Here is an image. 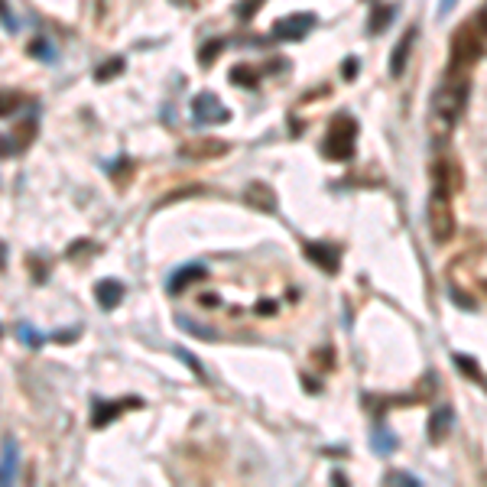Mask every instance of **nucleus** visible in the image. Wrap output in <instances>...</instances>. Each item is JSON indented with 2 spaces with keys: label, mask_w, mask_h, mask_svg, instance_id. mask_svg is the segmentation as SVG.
Segmentation results:
<instances>
[{
  "label": "nucleus",
  "mask_w": 487,
  "mask_h": 487,
  "mask_svg": "<svg viewBox=\"0 0 487 487\" xmlns=\"http://www.w3.org/2000/svg\"><path fill=\"white\" fill-rule=\"evenodd\" d=\"M429 235L435 244H449L455 237V212H451V192L445 188H435L432 186V196H429Z\"/></svg>",
  "instance_id": "obj_4"
},
{
  "label": "nucleus",
  "mask_w": 487,
  "mask_h": 487,
  "mask_svg": "<svg viewBox=\"0 0 487 487\" xmlns=\"http://www.w3.org/2000/svg\"><path fill=\"white\" fill-rule=\"evenodd\" d=\"M451 419H455V412H451V406H435V412L429 416V442H445V435H449L451 429Z\"/></svg>",
  "instance_id": "obj_15"
},
{
  "label": "nucleus",
  "mask_w": 487,
  "mask_h": 487,
  "mask_svg": "<svg viewBox=\"0 0 487 487\" xmlns=\"http://www.w3.org/2000/svg\"><path fill=\"white\" fill-rule=\"evenodd\" d=\"M412 39H416V27L406 29V36L396 43L394 56H390V78H400L406 68V59H410V49H412Z\"/></svg>",
  "instance_id": "obj_16"
},
{
  "label": "nucleus",
  "mask_w": 487,
  "mask_h": 487,
  "mask_svg": "<svg viewBox=\"0 0 487 487\" xmlns=\"http://www.w3.org/2000/svg\"><path fill=\"white\" fill-rule=\"evenodd\" d=\"M231 82L241 84V88H257V82H260V76L253 72L251 66H237L235 72H231Z\"/></svg>",
  "instance_id": "obj_20"
},
{
  "label": "nucleus",
  "mask_w": 487,
  "mask_h": 487,
  "mask_svg": "<svg viewBox=\"0 0 487 487\" xmlns=\"http://www.w3.org/2000/svg\"><path fill=\"white\" fill-rule=\"evenodd\" d=\"M260 4H263V0H241V4H237V13L247 20V17H253V13L260 10Z\"/></svg>",
  "instance_id": "obj_29"
},
{
  "label": "nucleus",
  "mask_w": 487,
  "mask_h": 487,
  "mask_svg": "<svg viewBox=\"0 0 487 487\" xmlns=\"http://www.w3.org/2000/svg\"><path fill=\"white\" fill-rule=\"evenodd\" d=\"M455 4H459V0H439V17H449Z\"/></svg>",
  "instance_id": "obj_33"
},
{
  "label": "nucleus",
  "mask_w": 487,
  "mask_h": 487,
  "mask_svg": "<svg viewBox=\"0 0 487 487\" xmlns=\"http://www.w3.org/2000/svg\"><path fill=\"white\" fill-rule=\"evenodd\" d=\"M225 153H228V143L221 140H196L182 147V156H186V160H215V156H225Z\"/></svg>",
  "instance_id": "obj_13"
},
{
  "label": "nucleus",
  "mask_w": 487,
  "mask_h": 487,
  "mask_svg": "<svg viewBox=\"0 0 487 487\" xmlns=\"http://www.w3.org/2000/svg\"><path fill=\"white\" fill-rule=\"evenodd\" d=\"M341 76H345L347 82H355V78H357V59H345V68H341Z\"/></svg>",
  "instance_id": "obj_31"
},
{
  "label": "nucleus",
  "mask_w": 487,
  "mask_h": 487,
  "mask_svg": "<svg viewBox=\"0 0 487 487\" xmlns=\"http://www.w3.org/2000/svg\"><path fill=\"white\" fill-rule=\"evenodd\" d=\"M487 43V13H475L471 20H465L455 33H451V46H449V62L451 72H465L481 59Z\"/></svg>",
  "instance_id": "obj_2"
},
{
  "label": "nucleus",
  "mask_w": 487,
  "mask_h": 487,
  "mask_svg": "<svg viewBox=\"0 0 487 487\" xmlns=\"http://www.w3.org/2000/svg\"><path fill=\"white\" fill-rule=\"evenodd\" d=\"M306 257H309L319 270L325 273H338L341 270V253L331 247V244H322V241H306Z\"/></svg>",
  "instance_id": "obj_8"
},
{
  "label": "nucleus",
  "mask_w": 487,
  "mask_h": 487,
  "mask_svg": "<svg viewBox=\"0 0 487 487\" xmlns=\"http://www.w3.org/2000/svg\"><path fill=\"white\" fill-rule=\"evenodd\" d=\"M202 306H205V309H215V306H221V302H218V296L205 292V296H202Z\"/></svg>",
  "instance_id": "obj_34"
},
{
  "label": "nucleus",
  "mask_w": 487,
  "mask_h": 487,
  "mask_svg": "<svg viewBox=\"0 0 487 487\" xmlns=\"http://www.w3.org/2000/svg\"><path fill=\"white\" fill-rule=\"evenodd\" d=\"M76 338H78V331H68V335H66V331H59L56 341H76Z\"/></svg>",
  "instance_id": "obj_35"
},
{
  "label": "nucleus",
  "mask_w": 487,
  "mask_h": 487,
  "mask_svg": "<svg viewBox=\"0 0 487 487\" xmlns=\"http://www.w3.org/2000/svg\"><path fill=\"white\" fill-rule=\"evenodd\" d=\"M384 484H406V487H419L422 481L410 471H387L384 475Z\"/></svg>",
  "instance_id": "obj_25"
},
{
  "label": "nucleus",
  "mask_w": 487,
  "mask_h": 487,
  "mask_svg": "<svg viewBox=\"0 0 487 487\" xmlns=\"http://www.w3.org/2000/svg\"><path fill=\"white\" fill-rule=\"evenodd\" d=\"M315 27V17L312 13H292V17H283L273 23V39L280 43H299L306 39Z\"/></svg>",
  "instance_id": "obj_6"
},
{
  "label": "nucleus",
  "mask_w": 487,
  "mask_h": 487,
  "mask_svg": "<svg viewBox=\"0 0 487 487\" xmlns=\"http://www.w3.org/2000/svg\"><path fill=\"white\" fill-rule=\"evenodd\" d=\"M394 13H396L394 4L374 7V13H371V23H367V33H371V36H377V33H384V29L390 27V23H394Z\"/></svg>",
  "instance_id": "obj_18"
},
{
  "label": "nucleus",
  "mask_w": 487,
  "mask_h": 487,
  "mask_svg": "<svg viewBox=\"0 0 487 487\" xmlns=\"http://www.w3.org/2000/svg\"><path fill=\"white\" fill-rule=\"evenodd\" d=\"M257 315H276V302H273V299H260V302H257Z\"/></svg>",
  "instance_id": "obj_32"
},
{
  "label": "nucleus",
  "mask_w": 487,
  "mask_h": 487,
  "mask_svg": "<svg viewBox=\"0 0 487 487\" xmlns=\"http://www.w3.org/2000/svg\"><path fill=\"white\" fill-rule=\"evenodd\" d=\"M244 202L247 205H253L257 212H276V192H273L267 182H251V186L244 188Z\"/></svg>",
  "instance_id": "obj_10"
},
{
  "label": "nucleus",
  "mask_w": 487,
  "mask_h": 487,
  "mask_svg": "<svg viewBox=\"0 0 487 487\" xmlns=\"http://www.w3.org/2000/svg\"><path fill=\"white\" fill-rule=\"evenodd\" d=\"M33 137H36V117H23V121L17 124V131H13V140L4 137V147L17 143V150H27L29 143H33Z\"/></svg>",
  "instance_id": "obj_17"
},
{
  "label": "nucleus",
  "mask_w": 487,
  "mask_h": 487,
  "mask_svg": "<svg viewBox=\"0 0 487 487\" xmlns=\"http://www.w3.org/2000/svg\"><path fill=\"white\" fill-rule=\"evenodd\" d=\"M221 52H225V39H208V46L198 52V62H202V66H212Z\"/></svg>",
  "instance_id": "obj_21"
},
{
  "label": "nucleus",
  "mask_w": 487,
  "mask_h": 487,
  "mask_svg": "<svg viewBox=\"0 0 487 487\" xmlns=\"http://www.w3.org/2000/svg\"><path fill=\"white\" fill-rule=\"evenodd\" d=\"M371 449H374L377 455H394L396 451V435L387 429V426H377L374 439H371Z\"/></svg>",
  "instance_id": "obj_19"
},
{
  "label": "nucleus",
  "mask_w": 487,
  "mask_h": 487,
  "mask_svg": "<svg viewBox=\"0 0 487 487\" xmlns=\"http://www.w3.org/2000/svg\"><path fill=\"white\" fill-rule=\"evenodd\" d=\"M172 355H176V357H179V361H182V364H186V367H188V371H192V374H196V377H198V380H205V371H202V364H198L196 357L188 355L186 347H172Z\"/></svg>",
  "instance_id": "obj_26"
},
{
  "label": "nucleus",
  "mask_w": 487,
  "mask_h": 487,
  "mask_svg": "<svg viewBox=\"0 0 487 487\" xmlns=\"http://www.w3.org/2000/svg\"><path fill=\"white\" fill-rule=\"evenodd\" d=\"M192 121L196 124H228L231 121V111L218 101L212 92H198L192 98Z\"/></svg>",
  "instance_id": "obj_5"
},
{
  "label": "nucleus",
  "mask_w": 487,
  "mask_h": 487,
  "mask_svg": "<svg viewBox=\"0 0 487 487\" xmlns=\"http://www.w3.org/2000/svg\"><path fill=\"white\" fill-rule=\"evenodd\" d=\"M143 400H137V396H127V400H111V403H104V400H98V403L92 406V426L94 429H104L111 419H117L124 410H140Z\"/></svg>",
  "instance_id": "obj_7"
},
{
  "label": "nucleus",
  "mask_w": 487,
  "mask_h": 487,
  "mask_svg": "<svg viewBox=\"0 0 487 487\" xmlns=\"http://www.w3.org/2000/svg\"><path fill=\"white\" fill-rule=\"evenodd\" d=\"M94 299H98V306H101L104 312L117 309L124 299V286L117 280H98L94 283Z\"/></svg>",
  "instance_id": "obj_12"
},
{
  "label": "nucleus",
  "mask_w": 487,
  "mask_h": 487,
  "mask_svg": "<svg viewBox=\"0 0 487 487\" xmlns=\"http://www.w3.org/2000/svg\"><path fill=\"white\" fill-rule=\"evenodd\" d=\"M29 56L43 59V62H52V59H56V49L49 46V39H33V43H29Z\"/></svg>",
  "instance_id": "obj_22"
},
{
  "label": "nucleus",
  "mask_w": 487,
  "mask_h": 487,
  "mask_svg": "<svg viewBox=\"0 0 487 487\" xmlns=\"http://www.w3.org/2000/svg\"><path fill=\"white\" fill-rule=\"evenodd\" d=\"M432 186H435V188H445V192H451V196H455V192L461 188V169H459V163H455V160H445V156H442V160L435 163V166H432Z\"/></svg>",
  "instance_id": "obj_9"
},
{
  "label": "nucleus",
  "mask_w": 487,
  "mask_h": 487,
  "mask_svg": "<svg viewBox=\"0 0 487 487\" xmlns=\"http://www.w3.org/2000/svg\"><path fill=\"white\" fill-rule=\"evenodd\" d=\"M455 364H459L461 371H465V374H468V377H475V380H481V374H478V367H475V361H468V357H465V355H455Z\"/></svg>",
  "instance_id": "obj_28"
},
{
  "label": "nucleus",
  "mask_w": 487,
  "mask_h": 487,
  "mask_svg": "<svg viewBox=\"0 0 487 487\" xmlns=\"http://www.w3.org/2000/svg\"><path fill=\"white\" fill-rule=\"evenodd\" d=\"M208 273H205V267L202 263H186L182 270H176L172 276H169V283H166V290L172 292V296H179V292L186 290L188 283H196V280H205Z\"/></svg>",
  "instance_id": "obj_14"
},
{
  "label": "nucleus",
  "mask_w": 487,
  "mask_h": 487,
  "mask_svg": "<svg viewBox=\"0 0 487 487\" xmlns=\"http://www.w3.org/2000/svg\"><path fill=\"white\" fill-rule=\"evenodd\" d=\"M17 468H20L17 442H13V435H10V432H4V461H0V481H4V487L13 484V478H17Z\"/></svg>",
  "instance_id": "obj_11"
},
{
  "label": "nucleus",
  "mask_w": 487,
  "mask_h": 487,
  "mask_svg": "<svg viewBox=\"0 0 487 487\" xmlns=\"http://www.w3.org/2000/svg\"><path fill=\"white\" fill-rule=\"evenodd\" d=\"M17 20H13V13H10V4L7 0H4V29H7V33H17Z\"/></svg>",
  "instance_id": "obj_30"
},
{
  "label": "nucleus",
  "mask_w": 487,
  "mask_h": 487,
  "mask_svg": "<svg viewBox=\"0 0 487 487\" xmlns=\"http://www.w3.org/2000/svg\"><path fill=\"white\" fill-rule=\"evenodd\" d=\"M121 72H124V59H111V62H104V66L94 72V78H98V82H108V78L121 76Z\"/></svg>",
  "instance_id": "obj_27"
},
{
  "label": "nucleus",
  "mask_w": 487,
  "mask_h": 487,
  "mask_svg": "<svg viewBox=\"0 0 487 487\" xmlns=\"http://www.w3.org/2000/svg\"><path fill=\"white\" fill-rule=\"evenodd\" d=\"M465 104H468V78H455V72H451L449 82L439 84L435 94H432V117H429L432 140L435 143L449 140L451 127L461 117Z\"/></svg>",
  "instance_id": "obj_1"
},
{
  "label": "nucleus",
  "mask_w": 487,
  "mask_h": 487,
  "mask_svg": "<svg viewBox=\"0 0 487 487\" xmlns=\"http://www.w3.org/2000/svg\"><path fill=\"white\" fill-rule=\"evenodd\" d=\"M179 325L186 328L188 335H196V338H205V341H215V331H208V325H198V322H192V319H186V315H179Z\"/></svg>",
  "instance_id": "obj_23"
},
{
  "label": "nucleus",
  "mask_w": 487,
  "mask_h": 487,
  "mask_svg": "<svg viewBox=\"0 0 487 487\" xmlns=\"http://www.w3.org/2000/svg\"><path fill=\"white\" fill-rule=\"evenodd\" d=\"M355 140H357V121L347 114H338L335 121L328 124L325 140H322V156L331 163H345L355 156Z\"/></svg>",
  "instance_id": "obj_3"
},
{
  "label": "nucleus",
  "mask_w": 487,
  "mask_h": 487,
  "mask_svg": "<svg viewBox=\"0 0 487 487\" xmlns=\"http://www.w3.org/2000/svg\"><path fill=\"white\" fill-rule=\"evenodd\" d=\"M17 338L27 347H39V345H43V335H39L33 325H27V322H20V325H17Z\"/></svg>",
  "instance_id": "obj_24"
}]
</instances>
